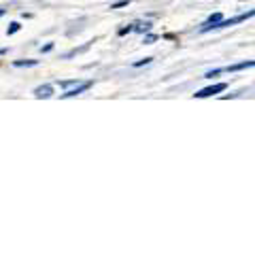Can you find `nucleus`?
I'll return each mask as SVG.
<instances>
[{
  "label": "nucleus",
  "instance_id": "obj_5",
  "mask_svg": "<svg viewBox=\"0 0 255 255\" xmlns=\"http://www.w3.org/2000/svg\"><path fill=\"white\" fill-rule=\"evenodd\" d=\"M51 94H53L51 85H41V87H36V90H34L36 98H51Z\"/></svg>",
  "mask_w": 255,
  "mask_h": 255
},
{
  "label": "nucleus",
  "instance_id": "obj_10",
  "mask_svg": "<svg viewBox=\"0 0 255 255\" xmlns=\"http://www.w3.org/2000/svg\"><path fill=\"white\" fill-rule=\"evenodd\" d=\"M219 73H221V68H215V70H211V73H206L204 77H206V79H213V77H217Z\"/></svg>",
  "mask_w": 255,
  "mask_h": 255
},
{
  "label": "nucleus",
  "instance_id": "obj_7",
  "mask_svg": "<svg viewBox=\"0 0 255 255\" xmlns=\"http://www.w3.org/2000/svg\"><path fill=\"white\" fill-rule=\"evenodd\" d=\"M149 28H151V21H138L132 26V30H136V32H147Z\"/></svg>",
  "mask_w": 255,
  "mask_h": 255
},
{
  "label": "nucleus",
  "instance_id": "obj_13",
  "mask_svg": "<svg viewBox=\"0 0 255 255\" xmlns=\"http://www.w3.org/2000/svg\"><path fill=\"white\" fill-rule=\"evenodd\" d=\"M155 38H157V36H153V34H151V36H147V38H145V43H153Z\"/></svg>",
  "mask_w": 255,
  "mask_h": 255
},
{
  "label": "nucleus",
  "instance_id": "obj_14",
  "mask_svg": "<svg viewBox=\"0 0 255 255\" xmlns=\"http://www.w3.org/2000/svg\"><path fill=\"white\" fill-rule=\"evenodd\" d=\"M4 53H6V51H4V49H0V55H4Z\"/></svg>",
  "mask_w": 255,
  "mask_h": 255
},
{
  "label": "nucleus",
  "instance_id": "obj_15",
  "mask_svg": "<svg viewBox=\"0 0 255 255\" xmlns=\"http://www.w3.org/2000/svg\"><path fill=\"white\" fill-rule=\"evenodd\" d=\"M2 13H4V9H0V15H2Z\"/></svg>",
  "mask_w": 255,
  "mask_h": 255
},
{
  "label": "nucleus",
  "instance_id": "obj_8",
  "mask_svg": "<svg viewBox=\"0 0 255 255\" xmlns=\"http://www.w3.org/2000/svg\"><path fill=\"white\" fill-rule=\"evenodd\" d=\"M36 64H38V60H19V62H15L13 64V66H36Z\"/></svg>",
  "mask_w": 255,
  "mask_h": 255
},
{
  "label": "nucleus",
  "instance_id": "obj_1",
  "mask_svg": "<svg viewBox=\"0 0 255 255\" xmlns=\"http://www.w3.org/2000/svg\"><path fill=\"white\" fill-rule=\"evenodd\" d=\"M255 17V9L251 11H247V13H241V15H236V17H230V19H221L217 21L213 26V30H221V28H230V26H236V23H241V21H247V19H251Z\"/></svg>",
  "mask_w": 255,
  "mask_h": 255
},
{
  "label": "nucleus",
  "instance_id": "obj_6",
  "mask_svg": "<svg viewBox=\"0 0 255 255\" xmlns=\"http://www.w3.org/2000/svg\"><path fill=\"white\" fill-rule=\"evenodd\" d=\"M90 85H92L90 81H87V83H81V85H77L75 90H68L66 94H64V98H73V96H79L81 92H85V90H87V87H90Z\"/></svg>",
  "mask_w": 255,
  "mask_h": 255
},
{
  "label": "nucleus",
  "instance_id": "obj_2",
  "mask_svg": "<svg viewBox=\"0 0 255 255\" xmlns=\"http://www.w3.org/2000/svg\"><path fill=\"white\" fill-rule=\"evenodd\" d=\"M226 83H217V85H211V87H204V90H200L198 94H194V98H209V96H215V94H219L226 90Z\"/></svg>",
  "mask_w": 255,
  "mask_h": 255
},
{
  "label": "nucleus",
  "instance_id": "obj_12",
  "mask_svg": "<svg viewBox=\"0 0 255 255\" xmlns=\"http://www.w3.org/2000/svg\"><path fill=\"white\" fill-rule=\"evenodd\" d=\"M151 60H153V58H145V60H140V62H136V64H134V66H136V68H138V66H142V64H149Z\"/></svg>",
  "mask_w": 255,
  "mask_h": 255
},
{
  "label": "nucleus",
  "instance_id": "obj_9",
  "mask_svg": "<svg viewBox=\"0 0 255 255\" xmlns=\"http://www.w3.org/2000/svg\"><path fill=\"white\" fill-rule=\"evenodd\" d=\"M17 30H19V23H17V21H13V23H11V28L6 30V32H9V34H15Z\"/></svg>",
  "mask_w": 255,
  "mask_h": 255
},
{
  "label": "nucleus",
  "instance_id": "obj_11",
  "mask_svg": "<svg viewBox=\"0 0 255 255\" xmlns=\"http://www.w3.org/2000/svg\"><path fill=\"white\" fill-rule=\"evenodd\" d=\"M126 4H130V0H122V2H115V4H111V9H119V6H126Z\"/></svg>",
  "mask_w": 255,
  "mask_h": 255
},
{
  "label": "nucleus",
  "instance_id": "obj_3",
  "mask_svg": "<svg viewBox=\"0 0 255 255\" xmlns=\"http://www.w3.org/2000/svg\"><path fill=\"white\" fill-rule=\"evenodd\" d=\"M221 19H223V15H221V13H215V15H211V17H209V19H206V21L202 23L200 32H211L215 23H217V21H221Z\"/></svg>",
  "mask_w": 255,
  "mask_h": 255
},
{
  "label": "nucleus",
  "instance_id": "obj_4",
  "mask_svg": "<svg viewBox=\"0 0 255 255\" xmlns=\"http://www.w3.org/2000/svg\"><path fill=\"white\" fill-rule=\"evenodd\" d=\"M255 66V60H249V62H241V64H232V66L223 68L228 70V73H236V70H245V68H253Z\"/></svg>",
  "mask_w": 255,
  "mask_h": 255
}]
</instances>
